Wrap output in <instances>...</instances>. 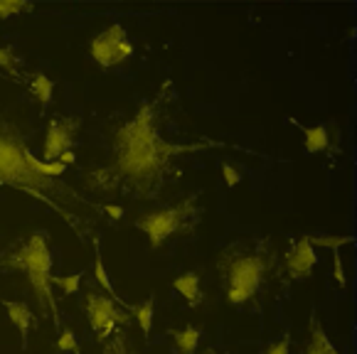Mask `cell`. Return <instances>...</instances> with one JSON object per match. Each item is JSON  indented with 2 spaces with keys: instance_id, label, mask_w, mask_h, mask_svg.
I'll use <instances>...</instances> for the list:
<instances>
[{
  "instance_id": "83f0119b",
  "label": "cell",
  "mask_w": 357,
  "mask_h": 354,
  "mask_svg": "<svg viewBox=\"0 0 357 354\" xmlns=\"http://www.w3.org/2000/svg\"><path fill=\"white\" fill-rule=\"evenodd\" d=\"M74 160H77V157H74V153H72V151L62 153V155H59V157H57V162H62V165H64V167H67V165H72V162H74Z\"/></svg>"
},
{
  "instance_id": "f1b7e54d",
  "label": "cell",
  "mask_w": 357,
  "mask_h": 354,
  "mask_svg": "<svg viewBox=\"0 0 357 354\" xmlns=\"http://www.w3.org/2000/svg\"><path fill=\"white\" fill-rule=\"evenodd\" d=\"M202 354H215V352H212V349H205V352H202Z\"/></svg>"
},
{
  "instance_id": "e0dca14e",
  "label": "cell",
  "mask_w": 357,
  "mask_h": 354,
  "mask_svg": "<svg viewBox=\"0 0 357 354\" xmlns=\"http://www.w3.org/2000/svg\"><path fill=\"white\" fill-rule=\"evenodd\" d=\"M131 313L136 315L138 325H141L143 334H151V328H153V295L146 298L141 305H133Z\"/></svg>"
},
{
  "instance_id": "9c48e42d",
  "label": "cell",
  "mask_w": 357,
  "mask_h": 354,
  "mask_svg": "<svg viewBox=\"0 0 357 354\" xmlns=\"http://www.w3.org/2000/svg\"><path fill=\"white\" fill-rule=\"evenodd\" d=\"M315 263H318V254H315V249L310 246L308 234L301 236V239L291 246L289 254H286L289 276L294 278V281H305V278L310 276V271L315 268Z\"/></svg>"
},
{
  "instance_id": "484cf974",
  "label": "cell",
  "mask_w": 357,
  "mask_h": 354,
  "mask_svg": "<svg viewBox=\"0 0 357 354\" xmlns=\"http://www.w3.org/2000/svg\"><path fill=\"white\" fill-rule=\"evenodd\" d=\"M222 175H225V183H227V187H236L239 185V180H242V175H239V170H234L231 165H222Z\"/></svg>"
},
{
  "instance_id": "2e32d148",
  "label": "cell",
  "mask_w": 357,
  "mask_h": 354,
  "mask_svg": "<svg viewBox=\"0 0 357 354\" xmlns=\"http://www.w3.org/2000/svg\"><path fill=\"white\" fill-rule=\"evenodd\" d=\"M94 276H96V281H99V288H104L106 291V295L109 298H114L116 302H121L123 307H126V302L121 300V298L116 295V291H114V286H111V281H109V276H106V268H104V261H101V251H99V244H96V261H94Z\"/></svg>"
},
{
  "instance_id": "cb8c5ba5",
  "label": "cell",
  "mask_w": 357,
  "mask_h": 354,
  "mask_svg": "<svg viewBox=\"0 0 357 354\" xmlns=\"http://www.w3.org/2000/svg\"><path fill=\"white\" fill-rule=\"evenodd\" d=\"M289 349H291V337H289V334H284L279 342L268 344L264 354H289Z\"/></svg>"
},
{
  "instance_id": "44dd1931",
  "label": "cell",
  "mask_w": 357,
  "mask_h": 354,
  "mask_svg": "<svg viewBox=\"0 0 357 354\" xmlns=\"http://www.w3.org/2000/svg\"><path fill=\"white\" fill-rule=\"evenodd\" d=\"M82 283V273H69V276H52V286H59L67 295H74Z\"/></svg>"
},
{
  "instance_id": "ba28073f",
  "label": "cell",
  "mask_w": 357,
  "mask_h": 354,
  "mask_svg": "<svg viewBox=\"0 0 357 354\" xmlns=\"http://www.w3.org/2000/svg\"><path fill=\"white\" fill-rule=\"evenodd\" d=\"M79 121L62 116V118H52L47 128V138H45V148H43V160L45 162H57V157L62 153L72 151L74 146V136L79 130Z\"/></svg>"
},
{
  "instance_id": "603a6c76",
  "label": "cell",
  "mask_w": 357,
  "mask_h": 354,
  "mask_svg": "<svg viewBox=\"0 0 357 354\" xmlns=\"http://www.w3.org/2000/svg\"><path fill=\"white\" fill-rule=\"evenodd\" d=\"M333 273H335V281L340 288H345V271H342V259H340V251H333Z\"/></svg>"
},
{
  "instance_id": "7402d4cb",
  "label": "cell",
  "mask_w": 357,
  "mask_h": 354,
  "mask_svg": "<svg viewBox=\"0 0 357 354\" xmlns=\"http://www.w3.org/2000/svg\"><path fill=\"white\" fill-rule=\"evenodd\" d=\"M54 349H59V352H72V354H79V342L77 337H74V332L69 328L62 330V334H59V339L54 342Z\"/></svg>"
},
{
  "instance_id": "7c38bea8",
  "label": "cell",
  "mask_w": 357,
  "mask_h": 354,
  "mask_svg": "<svg viewBox=\"0 0 357 354\" xmlns=\"http://www.w3.org/2000/svg\"><path fill=\"white\" fill-rule=\"evenodd\" d=\"M173 288L190 302V305H200L202 302V291H200V276L195 271H188L183 276H178L173 281Z\"/></svg>"
},
{
  "instance_id": "4fadbf2b",
  "label": "cell",
  "mask_w": 357,
  "mask_h": 354,
  "mask_svg": "<svg viewBox=\"0 0 357 354\" xmlns=\"http://www.w3.org/2000/svg\"><path fill=\"white\" fill-rule=\"evenodd\" d=\"M331 143L328 138V128L326 125H305L303 128V148L305 153L315 155V153H323Z\"/></svg>"
},
{
  "instance_id": "d4e9b609",
  "label": "cell",
  "mask_w": 357,
  "mask_h": 354,
  "mask_svg": "<svg viewBox=\"0 0 357 354\" xmlns=\"http://www.w3.org/2000/svg\"><path fill=\"white\" fill-rule=\"evenodd\" d=\"M104 354H131V352H128L126 337H123V334H119V337H116L114 342L104 349Z\"/></svg>"
},
{
  "instance_id": "5bb4252c",
  "label": "cell",
  "mask_w": 357,
  "mask_h": 354,
  "mask_svg": "<svg viewBox=\"0 0 357 354\" xmlns=\"http://www.w3.org/2000/svg\"><path fill=\"white\" fill-rule=\"evenodd\" d=\"M170 334H173L175 349H178L180 354H192L195 349H197V344H200L202 330L188 325V328H183V330H173Z\"/></svg>"
},
{
  "instance_id": "ac0fdd59",
  "label": "cell",
  "mask_w": 357,
  "mask_h": 354,
  "mask_svg": "<svg viewBox=\"0 0 357 354\" xmlns=\"http://www.w3.org/2000/svg\"><path fill=\"white\" fill-rule=\"evenodd\" d=\"M17 64H20V59L15 57L13 47H0V69L6 74H10L13 82H20V69H17Z\"/></svg>"
},
{
  "instance_id": "7a4b0ae2",
  "label": "cell",
  "mask_w": 357,
  "mask_h": 354,
  "mask_svg": "<svg viewBox=\"0 0 357 354\" xmlns=\"http://www.w3.org/2000/svg\"><path fill=\"white\" fill-rule=\"evenodd\" d=\"M27 151H30V148H27V141L20 133V128L13 125L10 121L0 118V185L22 190V192L32 194L35 199H43L47 207L62 212L64 219L72 222L67 209H64L59 202H54L52 197L74 199V202H77L79 197L67 187V185L59 183V177L37 175L25 160Z\"/></svg>"
},
{
  "instance_id": "6da1fadb",
  "label": "cell",
  "mask_w": 357,
  "mask_h": 354,
  "mask_svg": "<svg viewBox=\"0 0 357 354\" xmlns=\"http://www.w3.org/2000/svg\"><path fill=\"white\" fill-rule=\"evenodd\" d=\"M215 143H168L158 128V101H146L131 121L114 130V160L86 175L91 190H126L133 197L153 199L178 155L200 153Z\"/></svg>"
},
{
  "instance_id": "8992f818",
  "label": "cell",
  "mask_w": 357,
  "mask_h": 354,
  "mask_svg": "<svg viewBox=\"0 0 357 354\" xmlns=\"http://www.w3.org/2000/svg\"><path fill=\"white\" fill-rule=\"evenodd\" d=\"M84 313H86V320H89L91 330H94L96 339L111 337L119 325H126L128 320H131L126 310H123L121 302H116L114 298L101 295V293H94V291H89L84 295Z\"/></svg>"
},
{
  "instance_id": "8fae6325",
  "label": "cell",
  "mask_w": 357,
  "mask_h": 354,
  "mask_svg": "<svg viewBox=\"0 0 357 354\" xmlns=\"http://www.w3.org/2000/svg\"><path fill=\"white\" fill-rule=\"evenodd\" d=\"M308 332H310V339H308V347H305L303 354H340L331 344V339H328L326 330H323L321 320H318V315H315V313L310 315Z\"/></svg>"
},
{
  "instance_id": "52a82bcc",
  "label": "cell",
  "mask_w": 357,
  "mask_h": 354,
  "mask_svg": "<svg viewBox=\"0 0 357 354\" xmlns=\"http://www.w3.org/2000/svg\"><path fill=\"white\" fill-rule=\"evenodd\" d=\"M91 59H94L99 67H116V64H123L126 59L133 57V45L126 37V30L123 25L114 22L109 25L104 32L94 35L89 45Z\"/></svg>"
},
{
  "instance_id": "5b68a950",
  "label": "cell",
  "mask_w": 357,
  "mask_h": 354,
  "mask_svg": "<svg viewBox=\"0 0 357 354\" xmlns=\"http://www.w3.org/2000/svg\"><path fill=\"white\" fill-rule=\"evenodd\" d=\"M190 219H195L192 197L185 199L178 207H165V209H155V212L143 214L141 219H136V226L141 231H146L148 241H151V249H160L168 236L185 229V224H188Z\"/></svg>"
},
{
  "instance_id": "ffe728a7",
  "label": "cell",
  "mask_w": 357,
  "mask_h": 354,
  "mask_svg": "<svg viewBox=\"0 0 357 354\" xmlns=\"http://www.w3.org/2000/svg\"><path fill=\"white\" fill-rule=\"evenodd\" d=\"M32 6L25 0H0V20H8L10 15L17 13H30Z\"/></svg>"
},
{
  "instance_id": "9a60e30c",
  "label": "cell",
  "mask_w": 357,
  "mask_h": 354,
  "mask_svg": "<svg viewBox=\"0 0 357 354\" xmlns=\"http://www.w3.org/2000/svg\"><path fill=\"white\" fill-rule=\"evenodd\" d=\"M52 88H54V84H52V79H50L47 74L37 72V74H32V77H30V91L43 106H47L50 101H52Z\"/></svg>"
},
{
  "instance_id": "d6986e66",
  "label": "cell",
  "mask_w": 357,
  "mask_h": 354,
  "mask_svg": "<svg viewBox=\"0 0 357 354\" xmlns=\"http://www.w3.org/2000/svg\"><path fill=\"white\" fill-rule=\"evenodd\" d=\"M308 241H310V246H318V249H331V251H335V249H340V246H345V244H350V236H328V234H323V236H308Z\"/></svg>"
},
{
  "instance_id": "277c9868",
  "label": "cell",
  "mask_w": 357,
  "mask_h": 354,
  "mask_svg": "<svg viewBox=\"0 0 357 354\" xmlns=\"http://www.w3.org/2000/svg\"><path fill=\"white\" fill-rule=\"evenodd\" d=\"M222 273L227 281V300L231 305H244L249 298L257 295L266 278L268 261L264 254H234L222 259Z\"/></svg>"
},
{
  "instance_id": "3957f363",
  "label": "cell",
  "mask_w": 357,
  "mask_h": 354,
  "mask_svg": "<svg viewBox=\"0 0 357 354\" xmlns=\"http://www.w3.org/2000/svg\"><path fill=\"white\" fill-rule=\"evenodd\" d=\"M0 266L8 268V271L25 273L32 291H35L37 302H40V313L47 310L52 315L54 325L59 328V307L52 295V254H50L47 234L45 231H32L25 244L8 251L0 259Z\"/></svg>"
},
{
  "instance_id": "4316f807",
  "label": "cell",
  "mask_w": 357,
  "mask_h": 354,
  "mask_svg": "<svg viewBox=\"0 0 357 354\" xmlns=\"http://www.w3.org/2000/svg\"><path fill=\"white\" fill-rule=\"evenodd\" d=\"M104 212L109 214L111 219H121L123 217V207H119V204H104Z\"/></svg>"
},
{
  "instance_id": "30bf717a",
  "label": "cell",
  "mask_w": 357,
  "mask_h": 354,
  "mask_svg": "<svg viewBox=\"0 0 357 354\" xmlns=\"http://www.w3.org/2000/svg\"><path fill=\"white\" fill-rule=\"evenodd\" d=\"M3 307H6L8 318H10V323L15 325V330L20 332L22 337V347L27 349V337H30V325L35 323L37 315H32V310L25 305V302H15V300H3Z\"/></svg>"
}]
</instances>
